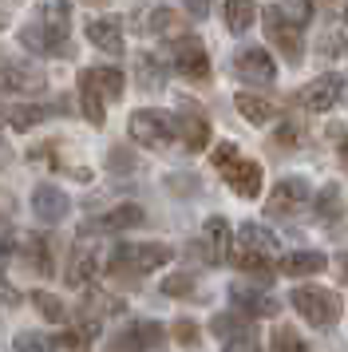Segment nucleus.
<instances>
[{"label":"nucleus","mask_w":348,"mask_h":352,"mask_svg":"<svg viewBox=\"0 0 348 352\" xmlns=\"http://www.w3.org/2000/svg\"><path fill=\"white\" fill-rule=\"evenodd\" d=\"M171 257H174V250L166 241H123V245H115V254L107 261V273L115 281H123V285H139L146 273L171 265Z\"/></svg>","instance_id":"f257e3e1"},{"label":"nucleus","mask_w":348,"mask_h":352,"mask_svg":"<svg viewBox=\"0 0 348 352\" xmlns=\"http://www.w3.org/2000/svg\"><path fill=\"white\" fill-rule=\"evenodd\" d=\"M269 257H277V238L269 234L261 222H241L237 230V250H230V261L237 270L253 273L261 285H269Z\"/></svg>","instance_id":"f03ea898"},{"label":"nucleus","mask_w":348,"mask_h":352,"mask_svg":"<svg viewBox=\"0 0 348 352\" xmlns=\"http://www.w3.org/2000/svg\"><path fill=\"white\" fill-rule=\"evenodd\" d=\"M289 301H293V309L301 313V320H309L313 329H332V324L340 320V309H345V301H340L336 289H320V285L293 289Z\"/></svg>","instance_id":"7ed1b4c3"},{"label":"nucleus","mask_w":348,"mask_h":352,"mask_svg":"<svg viewBox=\"0 0 348 352\" xmlns=\"http://www.w3.org/2000/svg\"><path fill=\"white\" fill-rule=\"evenodd\" d=\"M261 24H265L269 44L281 52V60L297 67L301 60H305V36H301V24H293V20L285 16L281 4H265V8H261Z\"/></svg>","instance_id":"20e7f679"},{"label":"nucleus","mask_w":348,"mask_h":352,"mask_svg":"<svg viewBox=\"0 0 348 352\" xmlns=\"http://www.w3.org/2000/svg\"><path fill=\"white\" fill-rule=\"evenodd\" d=\"M127 131H131V139L139 146H146V151H166V146H174V115L158 111V107H142V111H135L131 119H127Z\"/></svg>","instance_id":"39448f33"},{"label":"nucleus","mask_w":348,"mask_h":352,"mask_svg":"<svg viewBox=\"0 0 348 352\" xmlns=\"http://www.w3.org/2000/svg\"><path fill=\"white\" fill-rule=\"evenodd\" d=\"M171 64H174V72L190 83L210 80V52H206V44L198 36H190V32L171 36Z\"/></svg>","instance_id":"423d86ee"},{"label":"nucleus","mask_w":348,"mask_h":352,"mask_svg":"<svg viewBox=\"0 0 348 352\" xmlns=\"http://www.w3.org/2000/svg\"><path fill=\"white\" fill-rule=\"evenodd\" d=\"M230 72H234V80L246 83V87H273V80H277L273 56H269L265 48H257V44L237 48L234 60H230Z\"/></svg>","instance_id":"0eeeda50"},{"label":"nucleus","mask_w":348,"mask_h":352,"mask_svg":"<svg viewBox=\"0 0 348 352\" xmlns=\"http://www.w3.org/2000/svg\"><path fill=\"white\" fill-rule=\"evenodd\" d=\"M210 329H214V336L226 344V352H257L261 349V336L253 329V317L237 313V309L218 313V317L210 320Z\"/></svg>","instance_id":"6e6552de"},{"label":"nucleus","mask_w":348,"mask_h":352,"mask_svg":"<svg viewBox=\"0 0 348 352\" xmlns=\"http://www.w3.org/2000/svg\"><path fill=\"white\" fill-rule=\"evenodd\" d=\"M340 96H345V76H340V72H325V76H316L313 83L297 87V91H293V103L305 107V111H313V115H325L340 103Z\"/></svg>","instance_id":"1a4fd4ad"},{"label":"nucleus","mask_w":348,"mask_h":352,"mask_svg":"<svg viewBox=\"0 0 348 352\" xmlns=\"http://www.w3.org/2000/svg\"><path fill=\"white\" fill-rule=\"evenodd\" d=\"M309 198H313L309 194V178H301V175L281 178L265 198V218H293V214H301L309 206Z\"/></svg>","instance_id":"9d476101"},{"label":"nucleus","mask_w":348,"mask_h":352,"mask_svg":"<svg viewBox=\"0 0 348 352\" xmlns=\"http://www.w3.org/2000/svg\"><path fill=\"white\" fill-rule=\"evenodd\" d=\"M166 344V329L158 320H135L123 333H115L107 340V352H155Z\"/></svg>","instance_id":"9b49d317"},{"label":"nucleus","mask_w":348,"mask_h":352,"mask_svg":"<svg viewBox=\"0 0 348 352\" xmlns=\"http://www.w3.org/2000/svg\"><path fill=\"white\" fill-rule=\"evenodd\" d=\"M174 135L186 143V151H206L210 139H214V127H210L206 111H198V107L186 99V103L178 107V115H174Z\"/></svg>","instance_id":"f8f14e48"},{"label":"nucleus","mask_w":348,"mask_h":352,"mask_svg":"<svg viewBox=\"0 0 348 352\" xmlns=\"http://www.w3.org/2000/svg\"><path fill=\"white\" fill-rule=\"evenodd\" d=\"M0 87H8L16 96H40L47 87V76L28 60H0Z\"/></svg>","instance_id":"ddd939ff"},{"label":"nucleus","mask_w":348,"mask_h":352,"mask_svg":"<svg viewBox=\"0 0 348 352\" xmlns=\"http://www.w3.org/2000/svg\"><path fill=\"white\" fill-rule=\"evenodd\" d=\"M234 241V230H230V218H221V214H210L202 226V254H206V265H221V261H230V245Z\"/></svg>","instance_id":"4468645a"},{"label":"nucleus","mask_w":348,"mask_h":352,"mask_svg":"<svg viewBox=\"0 0 348 352\" xmlns=\"http://www.w3.org/2000/svg\"><path fill=\"white\" fill-rule=\"evenodd\" d=\"M83 32H87V44L99 48L103 56H123V52H127L123 20H119V16H91Z\"/></svg>","instance_id":"2eb2a0df"},{"label":"nucleus","mask_w":348,"mask_h":352,"mask_svg":"<svg viewBox=\"0 0 348 352\" xmlns=\"http://www.w3.org/2000/svg\"><path fill=\"white\" fill-rule=\"evenodd\" d=\"M40 28L52 36V44L67 56V32H72V4L67 0H40Z\"/></svg>","instance_id":"dca6fc26"},{"label":"nucleus","mask_w":348,"mask_h":352,"mask_svg":"<svg viewBox=\"0 0 348 352\" xmlns=\"http://www.w3.org/2000/svg\"><path fill=\"white\" fill-rule=\"evenodd\" d=\"M226 182H230V190L237 194V198H261V162H250L237 155L226 170H218Z\"/></svg>","instance_id":"f3484780"},{"label":"nucleus","mask_w":348,"mask_h":352,"mask_svg":"<svg viewBox=\"0 0 348 352\" xmlns=\"http://www.w3.org/2000/svg\"><path fill=\"white\" fill-rule=\"evenodd\" d=\"M67 210H72V202H67V194L60 190V186H52V182H40L36 190H32V214L40 218L44 226H56L67 218Z\"/></svg>","instance_id":"a211bd4d"},{"label":"nucleus","mask_w":348,"mask_h":352,"mask_svg":"<svg viewBox=\"0 0 348 352\" xmlns=\"http://www.w3.org/2000/svg\"><path fill=\"white\" fill-rule=\"evenodd\" d=\"M123 309H127L123 297H111V293H103V289H87L83 301H79V320L99 324V320H107V317H119Z\"/></svg>","instance_id":"6ab92c4d"},{"label":"nucleus","mask_w":348,"mask_h":352,"mask_svg":"<svg viewBox=\"0 0 348 352\" xmlns=\"http://www.w3.org/2000/svg\"><path fill=\"white\" fill-rule=\"evenodd\" d=\"M52 111H63V107H40V103H20V99H4L0 96V119L12 123L16 131H28L32 123H40L44 115Z\"/></svg>","instance_id":"aec40b11"},{"label":"nucleus","mask_w":348,"mask_h":352,"mask_svg":"<svg viewBox=\"0 0 348 352\" xmlns=\"http://www.w3.org/2000/svg\"><path fill=\"white\" fill-rule=\"evenodd\" d=\"M146 214H142V206H135V202H123V206L107 210V214H99L91 222L95 234H119V230H131V226H139Z\"/></svg>","instance_id":"412c9836"},{"label":"nucleus","mask_w":348,"mask_h":352,"mask_svg":"<svg viewBox=\"0 0 348 352\" xmlns=\"http://www.w3.org/2000/svg\"><path fill=\"white\" fill-rule=\"evenodd\" d=\"M325 265H329V257L325 254H316V250H293V254L281 257L277 270H281L285 277H316Z\"/></svg>","instance_id":"4be33fe9"},{"label":"nucleus","mask_w":348,"mask_h":352,"mask_svg":"<svg viewBox=\"0 0 348 352\" xmlns=\"http://www.w3.org/2000/svg\"><path fill=\"white\" fill-rule=\"evenodd\" d=\"M230 301H234V309L246 313V317H273V313H277V301H273L269 293H253V289H246V285L230 289Z\"/></svg>","instance_id":"5701e85b"},{"label":"nucleus","mask_w":348,"mask_h":352,"mask_svg":"<svg viewBox=\"0 0 348 352\" xmlns=\"http://www.w3.org/2000/svg\"><path fill=\"white\" fill-rule=\"evenodd\" d=\"M234 103H237V111L246 115L253 127H261V123H273V119H277V103L265 99V96H257V91H237Z\"/></svg>","instance_id":"b1692460"},{"label":"nucleus","mask_w":348,"mask_h":352,"mask_svg":"<svg viewBox=\"0 0 348 352\" xmlns=\"http://www.w3.org/2000/svg\"><path fill=\"white\" fill-rule=\"evenodd\" d=\"M221 20L234 36H246L257 20V0H226L221 4Z\"/></svg>","instance_id":"393cba45"},{"label":"nucleus","mask_w":348,"mask_h":352,"mask_svg":"<svg viewBox=\"0 0 348 352\" xmlns=\"http://www.w3.org/2000/svg\"><path fill=\"white\" fill-rule=\"evenodd\" d=\"M20 261H24L32 273H40V277H52V245H47L40 234L24 238V245H20Z\"/></svg>","instance_id":"a878e982"},{"label":"nucleus","mask_w":348,"mask_h":352,"mask_svg":"<svg viewBox=\"0 0 348 352\" xmlns=\"http://www.w3.org/2000/svg\"><path fill=\"white\" fill-rule=\"evenodd\" d=\"M79 107H83V115H87V123L103 127V119H107V107H103V96L95 91V83H91V76H87V67L79 72Z\"/></svg>","instance_id":"bb28decb"},{"label":"nucleus","mask_w":348,"mask_h":352,"mask_svg":"<svg viewBox=\"0 0 348 352\" xmlns=\"http://www.w3.org/2000/svg\"><path fill=\"white\" fill-rule=\"evenodd\" d=\"M87 76H91V83H95V91L103 96V103H115V99L123 96V87H127V80H123V72L119 67H87Z\"/></svg>","instance_id":"cd10ccee"},{"label":"nucleus","mask_w":348,"mask_h":352,"mask_svg":"<svg viewBox=\"0 0 348 352\" xmlns=\"http://www.w3.org/2000/svg\"><path fill=\"white\" fill-rule=\"evenodd\" d=\"M142 32L146 36H182L186 28H182V16L174 12V8H151L146 16H142Z\"/></svg>","instance_id":"c85d7f7f"},{"label":"nucleus","mask_w":348,"mask_h":352,"mask_svg":"<svg viewBox=\"0 0 348 352\" xmlns=\"http://www.w3.org/2000/svg\"><path fill=\"white\" fill-rule=\"evenodd\" d=\"M316 222L320 226H336L340 222V214H345V198H340V186L336 182H329L325 190L316 194Z\"/></svg>","instance_id":"c756f323"},{"label":"nucleus","mask_w":348,"mask_h":352,"mask_svg":"<svg viewBox=\"0 0 348 352\" xmlns=\"http://www.w3.org/2000/svg\"><path fill=\"white\" fill-rule=\"evenodd\" d=\"M95 273H99V257H95L91 250H76V254H72V265H67L63 277H67V285L72 289H83Z\"/></svg>","instance_id":"7c9ffc66"},{"label":"nucleus","mask_w":348,"mask_h":352,"mask_svg":"<svg viewBox=\"0 0 348 352\" xmlns=\"http://www.w3.org/2000/svg\"><path fill=\"white\" fill-rule=\"evenodd\" d=\"M20 44H24L28 52H36V56H63V52L52 44V36L40 28V20H28V24L20 28Z\"/></svg>","instance_id":"2f4dec72"},{"label":"nucleus","mask_w":348,"mask_h":352,"mask_svg":"<svg viewBox=\"0 0 348 352\" xmlns=\"http://www.w3.org/2000/svg\"><path fill=\"white\" fill-rule=\"evenodd\" d=\"M269 352H313V349H309V340L293 324H277L273 336H269Z\"/></svg>","instance_id":"473e14b6"},{"label":"nucleus","mask_w":348,"mask_h":352,"mask_svg":"<svg viewBox=\"0 0 348 352\" xmlns=\"http://www.w3.org/2000/svg\"><path fill=\"white\" fill-rule=\"evenodd\" d=\"M95 333H99V324L79 320V324H72V329L60 336V344H63V349H72V352H87V344L95 340Z\"/></svg>","instance_id":"72a5a7b5"},{"label":"nucleus","mask_w":348,"mask_h":352,"mask_svg":"<svg viewBox=\"0 0 348 352\" xmlns=\"http://www.w3.org/2000/svg\"><path fill=\"white\" fill-rule=\"evenodd\" d=\"M135 76L142 87H162L166 83V67L158 64L155 56H135Z\"/></svg>","instance_id":"f704fd0d"},{"label":"nucleus","mask_w":348,"mask_h":352,"mask_svg":"<svg viewBox=\"0 0 348 352\" xmlns=\"http://www.w3.org/2000/svg\"><path fill=\"white\" fill-rule=\"evenodd\" d=\"M60 349V340L47 333H20L12 340V352H56Z\"/></svg>","instance_id":"c9c22d12"},{"label":"nucleus","mask_w":348,"mask_h":352,"mask_svg":"<svg viewBox=\"0 0 348 352\" xmlns=\"http://www.w3.org/2000/svg\"><path fill=\"white\" fill-rule=\"evenodd\" d=\"M32 305H36V313H40L44 320H63V317H67L63 301H60V297H52V293H44V289H36V293H32Z\"/></svg>","instance_id":"e433bc0d"},{"label":"nucleus","mask_w":348,"mask_h":352,"mask_svg":"<svg viewBox=\"0 0 348 352\" xmlns=\"http://www.w3.org/2000/svg\"><path fill=\"white\" fill-rule=\"evenodd\" d=\"M162 293H166V297H190V293H194V277H190V273H171V277L162 281Z\"/></svg>","instance_id":"4c0bfd02"},{"label":"nucleus","mask_w":348,"mask_h":352,"mask_svg":"<svg viewBox=\"0 0 348 352\" xmlns=\"http://www.w3.org/2000/svg\"><path fill=\"white\" fill-rule=\"evenodd\" d=\"M285 16L293 20V24H309V16H313V0H285Z\"/></svg>","instance_id":"58836bf2"},{"label":"nucleus","mask_w":348,"mask_h":352,"mask_svg":"<svg viewBox=\"0 0 348 352\" xmlns=\"http://www.w3.org/2000/svg\"><path fill=\"white\" fill-rule=\"evenodd\" d=\"M171 336L178 340V344L194 349V344H198V324H194V320H178V324L171 329Z\"/></svg>","instance_id":"ea45409f"},{"label":"nucleus","mask_w":348,"mask_h":352,"mask_svg":"<svg viewBox=\"0 0 348 352\" xmlns=\"http://www.w3.org/2000/svg\"><path fill=\"white\" fill-rule=\"evenodd\" d=\"M107 166L115 170V175H127V170H135V159H131V151H123V146H115L107 155Z\"/></svg>","instance_id":"a19ab883"},{"label":"nucleus","mask_w":348,"mask_h":352,"mask_svg":"<svg viewBox=\"0 0 348 352\" xmlns=\"http://www.w3.org/2000/svg\"><path fill=\"white\" fill-rule=\"evenodd\" d=\"M237 155H241V151H237V143H218V146H214V166H218V170H226Z\"/></svg>","instance_id":"79ce46f5"},{"label":"nucleus","mask_w":348,"mask_h":352,"mask_svg":"<svg viewBox=\"0 0 348 352\" xmlns=\"http://www.w3.org/2000/svg\"><path fill=\"white\" fill-rule=\"evenodd\" d=\"M277 143H281V146L301 143V127L293 123V119H285V123H281V131H277Z\"/></svg>","instance_id":"37998d69"},{"label":"nucleus","mask_w":348,"mask_h":352,"mask_svg":"<svg viewBox=\"0 0 348 352\" xmlns=\"http://www.w3.org/2000/svg\"><path fill=\"white\" fill-rule=\"evenodd\" d=\"M182 4H186V12L194 20H206L210 16V0H182Z\"/></svg>","instance_id":"c03bdc74"},{"label":"nucleus","mask_w":348,"mask_h":352,"mask_svg":"<svg viewBox=\"0 0 348 352\" xmlns=\"http://www.w3.org/2000/svg\"><path fill=\"white\" fill-rule=\"evenodd\" d=\"M332 143L340 146V162H345V170H348V135H345V127H332Z\"/></svg>","instance_id":"a18cd8bd"},{"label":"nucleus","mask_w":348,"mask_h":352,"mask_svg":"<svg viewBox=\"0 0 348 352\" xmlns=\"http://www.w3.org/2000/svg\"><path fill=\"white\" fill-rule=\"evenodd\" d=\"M0 4H4V8H16V4H24V0H0Z\"/></svg>","instance_id":"49530a36"},{"label":"nucleus","mask_w":348,"mask_h":352,"mask_svg":"<svg viewBox=\"0 0 348 352\" xmlns=\"http://www.w3.org/2000/svg\"><path fill=\"white\" fill-rule=\"evenodd\" d=\"M340 273H345V281H348V257H345V261H340Z\"/></svg>","instance_id":"de8ad7c7"},{"label":"nucleus","mask_w":348,"mask_h":352,"mask_svg":"<svg viewBox=\"0 0 348 352\" xmlns=\"http://www.w3.org/2000/svg\"><path fill=\"white\" fill-rule=\"evenodd\" d=\"M83 4H107V0H83Z\"/></svg>","instance_id":"09e8293b"},{"label":"nucleus","mask_w":348,"mask_h":352,"mask_svg":"<svg viewBox=\"0 0 348 352\" xmlns=\"http://www.w3.org/2000/svg\"><path fill=\"white\" fill-rule=\"evenodd\" d=\"M345 24H348V0H345Z\"/></svg>","instance_id":"8fccbe9b"},{"label":"nucleus","mask_w":348,"mask_h":352,"mask_svg":"<svg viewBox=\"0 0 348 352\" xmlns=\"http://www.w3.org/2000/svg\"><path fill=\"white\" fill-rule=\"evenodd\" d=\"M257 352H261V349H257Z\"/></svg>","instance_id":"3c124183"}]
</instances>
